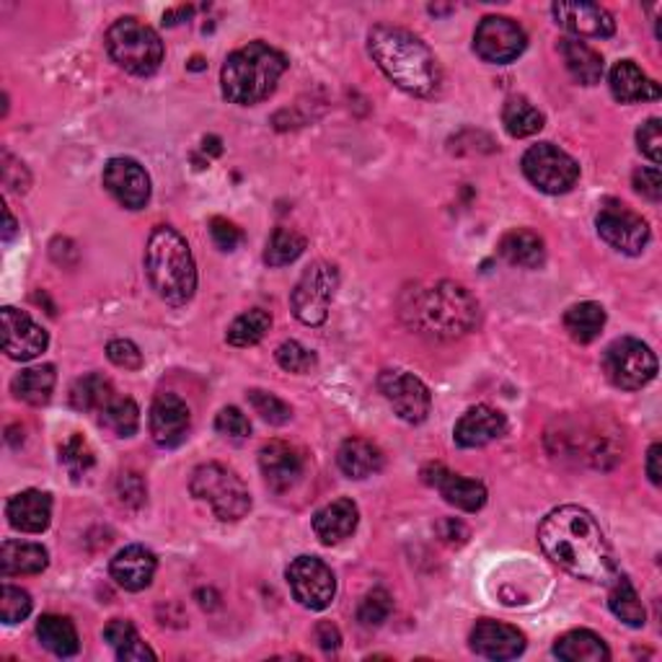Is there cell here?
Wrapping results in <instances>:
<instances>
[{"label": "cell", "mask_w": 662, "mask_h": 662, "mask_svg": "<svg viewBox=\"0 0 662 662\" xmlns=\"http://www.w3.org/2000/svg\"><path fill=\"white\" fill-rule=\"evenodd\" d=\"M538 544L554 565L580 580L608 585L618 574L601 525L578 504L551 510L538 525Z\"/></svg>", "instance_id": "6da1fadb"}, {"label": "cell", "mask_w": 662, "mask_h": 662, "mask_svg": "<svg viewBox=\"0 0 662 662\" xmlns=\"http://www.w3.org/2000/svg\"><path fill=\"white\" fill-rule=\"evenodd\" d=\"M368 53L386 78L411 96H435L443 85L438 57L409 28L379 24L368 34Z\"/></svg>", "instance_id": "7a4b0ae2"}, {"label": "cell", "mask_w": 662, "mask_h": 662, "mask_svg": "<svg viewBox=\"0 0 662 662\" xmlns=\"http://www.w3.org/2000/svg\"><path fill=\"white\" fill-rule=\"evenodd\" d=\"M402 313L419 334L435 339H458L479 322V303L464 284L440 280L411 293Z\"/></svg>", "instance_id": "3957f363"}, {"label": "cell", "mask_w": 662, "mask_h": 662, "mask_svg": "<svg viewBox=\"0 0 662 662\" xmlns=\"http://www.w3.org/2000/svg\"><path fill=\"white\" fill-rule=\"evenodd\" d=\"M288 57L265 42H248L246 47L228 55L220 70L223 96L231 104L254 106L275 94L277 83L288 70Z\"/></svg>", "instance_id": "277c9868"}, {"label": "cell", "mask_w": 662, "mask_h": 662, "mask_svg": "<svg viewBox=\"0 0 662 662\" xmlns=\"http://www.w3.org/2000/svg\"><path fill=\"white\" fill-rule=\"evenodd\" d=\"M146 275L155 295L169 305H184L197 290V267L187 239L171 225H159L148 239Z\"/></svg>", "instance_id": "5b68a950"}, {"label": "cell", "mask_w": 662, "mask_h": 662, "mask_svg": "<svg viewBox=\"0 0 662 662\" xmlns=\"http://www.w3.org/2000/svg\"><path fill=\"white\" fill-rule=\"evenodd\" d=\"M106 53L127 73L146 78L161 68L163 42L155 28L135 16H125L114 21L106 32Z\"/></svg>", "instance_id": "8992f818"}, {"label": "cell", "mask_w": 662, "mask_h": 662, "mask_svg": "<svg viewBox=\"0 0 662 662\" xmlns=\"http://www.w3.org/2000/svg\"><path fill=\"white\" fill-rule=\"evenodd\" d=\"M189 492L199 502L210 504L218 521L236 523L252 510V495L244 479L223 464H202L189 479Z\"/></svg>", "instance_id": "52a82bcc"}, {"label": "cell", "mask_w": 662, "mask_h": 662, "mask_svg": "<svg viewBox=\"0 0 662 662\" xmlns=\"http://www.w3.org/2000/svg\"><path fill=\"white\" fill-rule=\"evenodd\" d=\"M603 370L616 388L639 391L658 375V358L644 341L622 337L611 341L603 352Z\"/></svg>", "instance_id": "ba28073f"}, {"label": "cell", "mask_w": 662, "mask_h": 662, "mask_svg": "<svg viewBox=\"0 0 662 662\" xmlns=\"http://www.w3.org/2000/svg\"><path fill=\"white\" fill-rule=\"evenodd\" d=\"M339 288V272L329 262H313L298 280L290 305L298 322L305 326H322L329 318V309Z\"/></svg>", "instance_id": "9c48e42d"}, {"label": "cell", "mask_w": 662, "mask_h": 662, "mask_svg": "<svg viewBox=\"0 0 662 662\" xmlns=\"http://www.w3.org/2000/svg\"><path fill=\"white\" fill-rule=\"evenodd\" d=\"M523 174L533 187L546 195H565L578 184L580 166L554 142H538L523 155Z\"/></svg>", "instance_id": "30bf717a"}, {"label": "cell", "mask_w": 662, "mask_h": 662, "mask_svg": "<svg viewBox=\"0 0 662 662\" xmlns=\"http://www.w3.org/2000/svg\"><path fill=\"white\" fill-rule=\"evenodd\" d=\"M595 228L597 236L606 241L608 246H614L616 252L629 256L642 254L652 236L650 223H647L639 212L626 208L624 202H614V199H608L601 212H597Z\"/></svg>", "instance_id": "8fae6325"}, {"label": "cell", "mask_w": 662, "mask_h": 662, "mask_svg": "<svg viewBox=\"0 0 662 662\" xmlns=\"http://www.w3.org/2000/svg\"><path fill=\"white\" fill-rule=\"evenodd\" d=\"M284 578H288L295 601L309 611L329 608L337 595V578H334L332 567L316 557L293 559Z\"/></svg>", "instance_id": "7c38bea8"}, {"label": "cell", "mask_w": 662, "mask_h": 662, "mask_svg": "<svg viewBox=\"0 0 662 662\" xmlns=\"http://www.w3.org/2000/svg\"><path fill=\"white\" fill-rule=\"evenodd\" d=\"M529 47L523 26L508 16H487L474 32V49L484 62L508 66Z\"/></svg>", "instance_id": "4fadbf2b"}, {"label": "cell", "mask_w": 662, "mask_h": 662, "mask_svg": "<svg viewBox=\"0 0 662 662\" xmlns=\"http://www.w3.org/2000/svg\"><path fill=\"white\" fill-rule=\"evenodd\" d=\"M379 388L404 422L419 425L430 417V388L417 375L404 373V370H383L379 375Z\"/></svg>", "instance_id": "5bb4252c"}, {"label": "cell", "mask_w": 662, "mask_h": 662, "mask_svg": "<svg viewBox=\"0 0 662 662\" xmlns=\"http://www.w3.org/2000/svg\"><path fill=\"white\" fill-rule=\"evenodd\" d=\"M104 187L125 210H142L151 199V176L135 159H112L106 163Z\"/></svg>", "instance_id": "9a60e30c"}, {"label": "cell", "mask_w": 662, "mask_h": 662, "mask_svg": "<svg viewBox=\"0 0 662 662\" xmlns=\"http://www.w3.org/2000/svg\"><path fill=\"white\" fill-rule=\"evenodd\" d=\"M259 468L267 487L282 495L301 481L305 472V455L301 448L284 443V440H269L259 451Z\"/></svg>", "instance_id": "2e32d148"}, {"label": "cell", "mask_w": 662, "mask_h": 662, "mask_svg": "<svg viewBox=\"0 0 662 662\" xmlns=\"http://www.w3.org/2000/svg\"><path fill=\"white\" fill-rule=\"evenodd\" d=\"M49 337L32 316L19 309H3V350L11 360L28 362L47 350Z\"/></svg>", "instance_id": "e0dca14e"}, {"label": "cell", "mask_w": 662, "mask_h": 662, "mask_svg": "<svg viewBox=\"0 0 662 662\" xmlns=\"http://www.w3.org/2000/svg\"><path fill=\"white\" fill-rule=\"evenodd\" d=\"M551 13L557 24L567 28V32L578 34V39H606L614 37L616 32L614 16L597 3H567V0H561V3L551 5Z\"/></svg>", "instance_id": "ac0fdd59"}, {"label": "cell", "mask_w": 662, "mask_h": 662, "mask_svg": "<svg viewBox=\"0 0 662 662\" xmlns=\"http://www.w3.org/2000/svg\"><path fill=\"white\" fill-rule=\"evenodd\" d=\"M422 479L435 487L440 495L445 497L448 504L464 510V512H479L487 504V489L481 481L466 479V476L448 472L443 464L425 466Z\"/></svg>", "instance_id": "d6986e66"}, {"label": "cell", "mask_w": 662, "mask_h": 662, "mask_svg": "<svg viewBox=\"0 0 662 662\" xmlns=\"http://www.w3.org/2000/svg\"><path fill=\"white\" fill-rule=\"evenodd\" d=\"M472 650L487 660H515L525 652V635L518 626L484 618L472 629Z\"/></svg>", "instance_id": "ffe728a7"}, {"label": "cell", "mask_w": 662, "mask_h": 662, "mask_svg": "<svg viewBox=\"0 0 662 662\" xmlns=\"http://www.w3.org/2000/svg\"><path fill=\"white\" fill-rule=\"evenodd\" d=\"M189 407L176 394H159L151 407V435L155 445L176 448L189 435Z\"/></svg>", "instance_id": "44dd1931"}, {"label": "cell", "mask_w": 662, "mask_h": 662, "mask_svg": "<svg viewBox=\"0 0 662 662\" xmlns=\"http://www.w3.org/2000/svg\"><path fill=\"white\" fill-rule=\"evenodd\" d=\"M508 432V419L500 409L476 404L455 422L453 438L461 448H484L500 440Z\"/></svg>", "instance_id": "7402d4cb"}, {"label": "cell", "mask_w": 662, "mask_h": 662, "mask_svg": "<svg viewBox=\"0 0 662 662\" xmlns=\"http://www.w3.org/2000/svg\"><path fill=\"white\" fill-rule=\"evenodd\" d=\"M155 567H159L155 554L146 549V546L132 544L125 546V549L112 559L109 572L112 580L117 582L119 588L130 590V593H140V590H146L153 582Z\"/></svg>", "instance_id": "603a6c76"}, {"label": "cell", "mask_w": 662, "mask_h": 662, "mask_svg": "<svg viewBox=\"0 0 662 662\" xmlns=\"http://www.w3.org/2000/svg\"><path fill=\"white\" fill-rule=\"evenodd\" d=\"M5 515H9L13 529L21 533H42L53 521V497L39 492V489H26V492L11 497Z\"/></svg>", "instance_id": "cb8c5ba5"}, {"label": "cell", "mask_w": 662, "mask_h": 662, "mask_svg": "<svg viewBox=\"0 0 662 662\" xmlns=\"http://www.w3.org/2000/svg\"><path fill=\"white\" fill-rule=\"evenodd\" d=\"M358 504L352 500H334L313 515V533H316L322 544L334 546L352 536L355 529H358Z\"/></svg>", "instance_id": "d4e9b609"}, {"label": "cell", "mask_w": 662, "mask_h": 662, "mask_svg": "<svg viewBox=\"0 0 662 662\" xmlns=\"http://www.w3.org/2000/svg\"><path fill=\"white\" fill-rule=\"evenodd\" d=\"M608 85L611 94L622 104H637L660 96V85L654 83L652 78H647L644 70L639 68L635 60L616 62V66L611 68Z\"/></svg>", "instance_id": "484cf974"}, {"label": "cell", "mask_w": 662, "mask_h": 662, "mask_svg": "<svg viewBox=\"0 0 662 662\" xmlns=\"http://www.w3.org/2000/svg\"><path fill=\"white\" fill-rule=\"evenodd\" d=\"M337 464L347 479H368V476L379 474L386 458L375 443L365 438H350L339 445Z\"/></svg>", "instance_id": "4316f807"}, {"label": "cell", "mask_w": 662, "mask_h": 662, "mask_svg": "<svg viewBox=\"0 0 662 662\" xmlns=\"http://www.w3.org/2000/svg\"><path fill=\"white\" fill-rule=\"evenodd\" d=\"M49 565V554L42 544H26V541H5L0 549V572L3 578H19V574H39Z\"/></svg>", "instance_id": "83f0119b"}, {"label": "cell", "mask_w": 662, "mask_h": 662, "mask_svg": "<svg viewBox=\"0 0 662 662\" xmlns=\"http://www.w3.org/2000/svg\"><path fill=\"white\" fill-rule=\"evenodd\" d=\"M559 53L565 57L569 76L582 85H595L603 78V57L578 37H565L559 42Z\"/></svg>", "instance_id": "f1b7e54d"}, {"label": "cell", "mask_w": 662, "mask_h": 662, "mask_svg": "<svg viewBox=\"0 0 662 662\" xmlns=\"http://www.w3.org/2000/svg\"><path fill=\"white\" fill-rule=\"evenodd\" d=\"M500 256L512 267L536 269L544 265L546 246L538 233L529 231V228H515V231L504 233L500 241Z\"/></svg>", "instance_id": "f546056e"}, {"label": "cell", "mask_w": 662, "mask_h": 662, "mask_svg": "<svg viewBox=\"0 0 662 662\" xmlns=\"http://www.w3.org/2000/svg\"><path fill=\"white\" fill-rule=\"evenodd\" d=\"M554 654L565 662H608L611 650L595 631L574 629L567 631L554 644Z\"/></svg>", "instance_id": "4dcf8cb0"}, {"label": "cell", "mask_w": 662, "mask_h": 662, "mask_svg": "<svg viewBox=\"0 0 662 662\" xmlns=\"http://www.w3.org/2000/svg\"><path fill=\"white\" fill-rule=\"evenodd\" d=\"M37 637L45 650L57 658H73L81 650V639H78L76 624L66 616L45 614L37 622Z\"/></svg>", "instance_id": "1f68e13d"}, {"label": "cell", "mask_w": 662, "mask_h": 662, "mask_svg": "<svg viewBox=\"0 0 662 662\" xmlns=\"http://www.w3.org/2000/svg\"><path fill=\"white\" fill-rule=\"evenodd\" d=\"M603 326H606V309L595 301L578 303L565 313V329L580 345H590L601 337Z\"/></svg>", "instance_id": "d6a6232c"}, {"label": "cell", "mask_w": 662, "mask_h": 662, "mask_svg": "<svg viewBox=\"0 0 662 662\" xmlns=\"http://www.w3.org/2000/svg\"><path fill=\"white\" fill-rule=\"evenodd\" d=\"M55 381H57L55 368L39 365V368L21 370L16 379H13L11 388H13V396H16L19 402L32 404V407H42V404H47L49 396H53Z\"/></svg>", "instance_id": "836d02e7"}, {"label": "cell", "mask_w": 662, "mask_h": 662, "mask_svg": "<svg viewBox=\"0 0 662 662\" xmlns=\"http://www.w3.org/2000/svg\"><path fill=\"white\" fill-rule=\"evenodd\" d=\"M608 606L614 611L616 618H622L626 626H635V629H642L647 622V611L639 601L635 585L626 574H616L614 580L608 582Z\"/></svg>", "instance_id": "e575fe53"}, {"label": "cell", "mask_w": 662, "mask_h": 662, "mask_svg": "<svg viewBox=\"0 0 662 662\" xmlns=\"http://www.w3.org/2000/svg\"><path fill=\"white\" fill-rule=\"evenodd\" d=\"M114 398V386L102 373H89L70 388V404L78 411H102Z\"/></svg>", "instance_id": "d590c367"}, {"label": "cell", "mask_w": 662, "mask_h": 662, "mask_svg": "<svg viewBox=\"0 0 662 662\" xmlns=\"http://www.w3.org/2000/svg\"><path fill=\"white\" fill-rule=\"evenodd\" d=\"M502 125L512 138H531V135H536L541 127H544V114H541L529 98L512 96L504 102Z\"/></svg>", "instance_id": "8d00e7d4"}, {"label": "cell", "mask_w": 662, "mask_h": 662, "mask_svg": "<svg viewBox=\"0 0 662 662\" xmlns=\"http://www.w3.org/2000/svg\"><path fill=\"white\" fill-rule=\"evenodd\" d=\"M269 329H272V316L262 309H252L228 326L225 341L231 347H254L267 337Z\"/></svg>", "instance_id": "74e56055"}, {"label": "cell", "mask_w": 662, "mask_h": 662, "mask_svg": "<svg viewBox=\"0 0 662 662\" xmlns=\"http://www.w3.org/2000/svg\"><path fill=\"white\" fill-rule=\"evenodd\" d=\"M98 415H102L98 422H102L106 430H112L117 438H132L140 427V409L132 398L114 396Z\"/></svg>", "instance_id": "f35d334b"}, {"label": "cell", "mask_w": 662, "mask_h": 662, "mask_svg": "<svg viewBox=\"0 0 662 662\" xmlns=\"http://www.w3.org/2000/svg\"><path fill=\"white\" fill-rule=\"evenodd\" d=\"M305 252V239L290 228H275L272 236L267 241L265 262L269 267H284L295 262Z\"/></svg>", "instance_id": "ab89813d"}, {"label": "cell", "mask_w": 662, "mask_h": 662, "mask_svg": "<svg viewBox=\"0 0 662 662\" xmlns=\"http://www.w3.org/2000/svg\"><path fill=\"white\" fill-rule=\"evenodd\" d=\"M60 464L66 466V472L73 476L76 481H81L83 476L94 468L96 453L94 448L89 445V440L76 432V435H70L66 443L60 445Z\"/></svg>", "instance_id": "60d3db41"}, {"label": "cell", "mask_w": 662, "mask_h": 662, "mask_svg": "<svg viewBox=\"0 0 662 662\" xmlns=\"http://www.w3.org/2000/svg\"><path fill=\"white\" fill-rule=\"evenodd\" d=\"M391 611H394V597H391L388 590L375 588L362 597L358 608V622L362 626H368V629H373V626H381L388 622Z\"/></svg>", "instance_id": "b9f144b4"}, {"label": "cell", "mask_w": 662, "mask_h": 662, "mask_svg": "<svg viewBox=\"0 0 662 662\" xmlns=\"http://www.w3.org/2000/svg\"><path fill=\"white\" fill-rule=\"evenodd\" d=\"M248 404H252L256 415L269 425H288L290 417H293L290 404H284L280 396L269 394V391H259V388L248 391Z\"/></svg>", "instance_id": "7bdbcfd3"}, {"label": "cell", "mask_w": 662, "mask_h": 662, "mask_svg": "<svg viewBox=\"0 0 662 662\" xmlns=\"http://www.w3.org/2000/svg\"><path fill=\"white\" fill-rule=\"evenodd\" d=\"M277 362H280V368L288 370V373L303 375L316 368V355H313L309 347H303L301 341L290 339L277 347Z\"/></svg>", "instance_id": "ee69618b"}, {"label": "cell", "mask_w": 662, "mask_h": 662, "mask_svg": "<svg viewBox=\"0 0 662 662\" xmlns=\"http://www.w3.org/2000/svg\"><path fill=\"white\" fill-rule=\"evenodd\" d=\"M32 614V595L26 590L3 585L0 590V618L3 624H19Z\"/></svg>", "instance_id": "f6af8a7d"}, {"label": "cell", "mask_w": 662, "mask_h": 662, "mask_svg": "<svg viewBox=\"0 0 662 662\" xmlns=\"http://www.w3.org/2000/svg\"><path fill=\"white\" fill-rule=\"evenodd\" d=\"M216 430L223 438L244 440L248 438V432H252V422H248V417L239 407H225L220 409V415L216 419Z\"/></svg>", "instance_id": "bcb514c9"}, {"label": "cell", "mask_w": 662, "mask_h": 662, "mask_svg": "<svg viewBox=\"0 0 662 662\" xmlns=\"http://www.w3.org/2000/svg\"><path fill=\"white\" fill-rule=\"evenodd\" d=\"M117 497H119V502L127 504V508H142V504H146V497H148V487H146V481H142V476L135 472H125L123 476H119Z\"/></svg>", "instance_id": "7dc6e473"}, {"label": "cell", "mask_w": 662, "mask_h": 662, "mask_svg": "<svg viewBox=\"0 0 662 662\" xmlns=\"http://www.w3.org/2000/svg\"><path fill=\"white\" fill-rule=\"evenodd\" d=\"M106 358H109L117 368H125V370L142 368V352L130 339H112L109 345H106Z\"/></svg>", "instance_id": "c3c4849f"}, {"label": "cell", "mask_w": 662, "mask_h": 662, "mask_svg": "<svg viewBox=\"0 0 662 662\" xmlns=\"http://www.w3.org/2000/svg\"><path fill=\"white\" fill-rule=\"evenodd\" d=\"M660 125H662L660 119L652 117V119H647V123L637 130L639 151H642L652 163H660V159H662V132H660Z\"/></svg>", "instance_id": "681fc988"}, {"label": "cell", "mask_w": 662, "mask_h": 662, "mask_svg": "<svg viewBox=\"0 0 662 662\" xmlns=\"http://www.w3.org/2000/svg\"><path fill=\"white\" fill-rule=\"evenodd\" d=\"M210 236H212V241H216V246L220 248V252H233V248L244 241V233H241L239 228L225 218L210 220Z\"/></svg>", "instance_id": "f907efd6"}, {"label": "cell", "mask_w": 662, "mask_h": 662, "mask_svg": "<svg viewBox=\"0 0 662 662\" xmlns=\"http://www.w3.org/2000/svg\"><path fill=\"white\" fill-rule=\"evenodd\" d=\"M3 182L5 187L11 191H19V195H24L28 184H32V176H28L24 163H19L9 151H3Z\"/></svg>", "instance_id": "816d5d0a"}, {"label": "cell", "mask_w": 662, "mask_h": 662, "mask_svg": "<svg viewBox=\"0 0 662 662\" xmlns=\"http://www.w3.org/2000/svg\"><path fill=\"white\" fill-rule=\"evenodd\" d=\"M635 189H637L642 197L652 199V202H658V199L662 197V176H660V169H658V166L637 169V171H635Z\"/></svg>", "instance_id": "f5cc1de1"}, {"label": "cell", "mask_w": 662, "mask_h": 662, "mask_svg": "<svg viewBox=\"0 0 662 662\" xmlns=\"http://www.w3.org/2000/svg\"><path fill=\"white\" fill-rule=\"evenodd\" d=\"M138 635V629H135L132 622H127V618H114V622L106 624L104 629V639L109 642L114 650H123L125 644H130Z\"/></svg>", "instance_id": "db71d44e"}, {"label": "cell", "mask_w": 662, "mask_h": 662, "mask_svg": "<svg viewBox=\"0 0 662 662\" xmlns=\"http://www.w3.org/2000/svg\"><path fill=\"white\" fill-rule=\"evenodd\" d=\"M313 639H316V644L322 647L324 652H337L341 644V635L339 629L332 622H322L316 626V631H313Z\"/></svg>", "instance_id": "11a10c76"}, {"label": "cell", "mask_w": 662, "mask_h": 662, "mask_svg": "<svg viewBox=\"0 0 662 662\" xmlns=\"http://www.w3.org/2000/svg\"><path fill=\"white\" fill-rule=\"evenodd\" d=\"M117 658L123 662H146V660H155V652L142 642L140 637H135L130 644H125L123 650H117Z\"/></svg>", "instance_id": "9f6ffc18"}, {"label": "cell", "mask_w": 662, "mask_h": 662, "mask_svg": "<svg viewBox=\"0 0 662 662\" xmlns=\"http://www.w3.org/2000/svg\"><path fill=\"white\" fill-rule=\"evenodd\" d=\"M440 536H443L448 544H464L468 538V531L461 521H443L440 523Z\"/></svg>", "instance_id": "6f0895ef"}, {"label": "cell", "mask_w": 662, "mask_h": 662, "mask_svg": "<svg viewBox=\"0 0 662 662\" xmlns=\"http://www.w3.org/2000/svg\"><path fill=\"white\" fill-rule=\"evenodd\" d=\"M660 443H652L650 451H647V476H650V481L654 487H660L662 481V472H660Z\"/></svg>", "instance_id": "680465c9"}, {"label": "cell", "mask_w": 662, "mask_h": 662, "mask_svg": "<svg viewBox=\"0 0 662 662\" xmlns=\"http://www.w3.org/2000/svg\"><path fill=\"white\" fill-rule=\"evenodd\" d=\"M3 216H5V231H3V241H11V239H13V233H16V220H13V216H11V210H9V208L3 210Z\"/></svg>", "instance_id": "91938a15"}, {"label": "cell", "mask_w": 662, "mask_h": 662, "mask_svg": "<svg viewBox=\"0 0 662 662\" xmlns=\"http://www.w3.org/2000/svg\"><path fill=\"white\" fill-rule=\"evenodd\" d=\"M191 70H202L205 66H202V57H195V60H191V66H189Z\"/></svg>", "instance_id": "94428289"}]
</instances>
